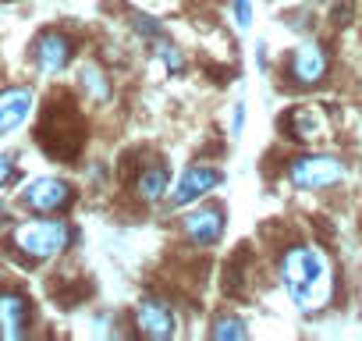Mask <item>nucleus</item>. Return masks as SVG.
<instances>
[{
  "instance_id": "18",
  "label": "nucleus",
  "mask_w": 362,
  "mask_h": 341,
  "mask_svg": "<svg viewBox=\"0 0 362 341\" xmlns=\"http://www.w3.org/2000/svg\"><path fill=\"white\" fill-rule=\"evenodd\" d=\"M15 178V160L8 153H0V185H8Z\"/></svg>"
},
{
  "instance_id": "4",
  "label": "nucleus",
  "mask_w": 362,
  "mask_h": 341,
  "mask_svg": "<svg viewBox=\"0 0 362 341\" xmlns=\"http://www.w3.org/2000/svg\"><path fill=\"white\" fill-rule=\"evenodd\" d=\"M22 207L25 210H36V214H57L71 203V185L61 182V178H40V182H29L22 189Z\"/></svg>"
},
{
  "instance_id": "7",
  "label": "nucleus",
  "mask_w": 362,
  "mask_h": 341,
  "mask_svg": "<svg viewBox=\"0 0 362 341\" xmlns=\"http://www.w3.org/2000/svg\"><path fill=\"white\" fill-rule=\"evenodd\" d=\"M33 57H36V68H40V71L57 75V71H64V64H68V57H71V43H68V36H61V33H43V36L36 40V47H33Z\"/></svg>"
},
{
  "instance_id": "5",
  "label": "nucleus",
  "mask_w": 362,
  "mask_h": 341,
  "mask_svg": "<svg viewBox=\"0 0 362 341\" xmlns=\"http://www.w3.org/2000/svg\"><path fill=\"white\" fill-rule=\"evenodd\" d=\"M221 185V170L217 167H189L185 175H181V182L174 185V192H170V207H185V203H192V200H203L206 192H214Z\"/></svg>"
},
{
  "instance_id": "15",
  "label": "nucleus",
  "mask_w": 362,
  "mask_h": 341,
  "mask_svg": "<svg viewBox=\"0 0 362 341\" xmlns=\"http://www.w3.org/2000/svg\"><path fill=\"white\" fill-rule=\"evenodd\" d=\"M316 128H320V121L313 117V110H298V114H295V135H298V139H309Z\"/></svg>"
},
{
  "instance_id": "17",
  "label": "nucleus",
  "mask_w": 362,
  "mask_h": 341,
  "mask_svg": "<svg viewBox=\"0 0 362 341\" xmlns=\"http://www.w3.org/2000/svg\"><path fill=\"white\" fill-rule=\"evenodd\" d=\"M160 57H163V64H167V71H181V57H177V50H174V47H167V43H160Z\"/></svg>"
},
{
  "instance_id": "11",
  "label": "nucleus",
  "mask_w": 362,
  "mask_h": 341,
  "mask_svg": "<svg viewBox=\"0 0 362 341\" xmlns=\"http://www.w3.org/2000/svg\"><path fill=\"white\" fill-rule=\"evenodd\" d=\"M29 110H33V93L29 89H4L0 93V135H8L18 125H25Z\"/></svg>"
},
{
  "instance_id": "9",
  "label": "nucleus",
  "mask_w": 362,
  "mask_h": 341,
  "mask_svg": "<svg viewBox=\"0 0 362 341\" xmlns=\"http://www.w3.org/2000/svg\"><path fill=\"white\" fill-rule=\"evenodd\" d=\"M221 231H224V214H221V207H199V210H192V214L185 217V235H189L196 245L217 242Z\"/></svg>"
},
{
  "instance_id": "1",
  "label": "nucleus",
  "mask_w": 362,
  "mask_h": 341,
  "mask_svg": "<svg viewBox=\"0 0 362 341\" xmlns=\"http://www.w3.org/2000/svg\"><path fill=\"white\" fill-rule=\"evenodd\" d=\"M281 281L302 309H316L330 295V267L316 245H291L281 256Z\"/></svg>"
},
{
  "instance_id": "12",
  "label": "nucleus",
  "mask_w": 362,
  "mask_h": 341,
  "mask_svg": "<svg viewBox=\"0 0 362 341\" xmlns=\"http://www.w3.org/2000/svg\"><path fill=\"white\" fill-rule=\"evenodd\" d=\"M163 189H167V170H163V167H153V170H146V175H142V182H139V196H142L146 203H156V200H163Z\"/></svg>"
},
{
  "instance_id": "3",
  "label": "nucleus",
  "mask_w": 362,
  "mask_h": 341,
  "mask_svg": "<svg viewBox=\"0 0 362 341\" xmlns=\"http://www.w3.org/2000/svg\"><path fill=\"white\" fill-rule=\"evenodd\" d=\"M348 175V167L337 156H302L291 163V182L298 189H327Z\"/></svg>"
},
{
  "instance_id": "10",
  "label": "nucleus",
  "mask_w": 362,
  "mask_h": 341,
  "mask_svg": "<svg viewBox=\"0 0 362 341\" xmlns=\"http://www.w3.org/2000/svg\"><path fill=\"white\" fill-rule=\"evenodd\" d=\"M25 320H29V302L18 291H0V337L18 341L25 334Z\"/></svg>"
},
{
  "instance_id": "13",
  "label": "nucleus",
  "mask_w": 362,
  "mask_h": 341,
  "mask_svg": "<svg viewBox=\"0 0 362 341\" xmlns=\"http://www.w3.org/2000/svg\"><path fill=\"white\" fill-rule=\"evenodd\" d=\"M214 341H242V337H249V327L242 323V320H235V316H217V323H214Z\"/></svg>"
},
{
  "instance_id": "6",
  "label": "nucleus",
  "mask_w": 362,
  "mask_h": 341,
  "mask_svg": "<svg viewBox=\"0 0 362 341\" xmlns=\"http://www.w3.org/2000/svg\"><path fill=\"white\" fill-rule=\"evenodd\" d=\"M291 75H295V82H302V86H316V82L327 75V50H323L320 43L305 40V43L291 54Z\"/></svg>"
},
{
  "instance_id": "14",
  "label": "nucleus",
  "mask_w": 362,
  "mask_h": 341,
  "mask_svg": "<svg viewBox=\"0 0 362 341\" xmlns=\"http://www.w3.org/2000/svg\"><path fill=\"white\" fill-rule=\"evenodd\" d=\"M82 82L89 86V93H93L96 100H103V96H107V79L96 71V64H86V68H82Z\"/></svg>"
},
{
  "instance_id": "16",
  "label": "nucleus",
  "mask_w": 362,
  "mask_h": 341,
  "mask_svg": "<svg viewBox=\"0 0 362 341\" xmlns=\"http://www.w3.org/2000/svg\"><path fill=\"white\" fill-rule=\"evenodd\" d=\"M231 4H235V18H238V25L249 29V25H252V4H249V0H231Z\"/></svg>"
},
{
  "instance_id": "2",
  "label": "nucleus",
  "mask_w": 362,
  "mask_h": 341,
  "mask_svg": "<svg viewBox=\"0 0 362 341\" xmlns=\"http://www.w3.org/2000/svg\"><path fill=\"white\" fill-rule=\"evenodd\" d=\"M15 245L25 256H33V260H54V256H61L71 245V224L50 221V217L25 221V224L15 228Z\"/></svg>"
},
{
  "instance_id": "8",
  "label": "nucleus",
  "mask_w": 362,
  "mask_h": 341,
  "mask_svg": "<svg viewBox=\"0 0 362 341\" xmlns=\"http://www.w3.org/2000/svg\"><path fill=\"white\" fill-rule=\"evenodd\" d=\"M135 323H139L142 334H149V337H156V341H163V337L174 334V313H170V306H163L160 299H142L139 309H135Z\"/></svg>"
}]
</instances>
